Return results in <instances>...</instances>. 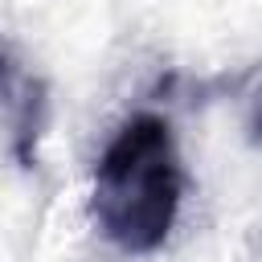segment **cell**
<instances>
[{
  "mask_svg": "<svg viewBox=\"0 0 262 262\" xmlns=\"http://www.w3.org/2000/svg\"><path fill=\"white\" fill-rule=\"evenodd\" d=\"M184 201V168L164 115H131L94 164L90 213L123 254H151L168 242Z\"/></svg>",
  "mask_w": 262,
  "mask_h": 262,
  "instance_id": "cell-1",
  "label": "cell"
}]
</instances>
